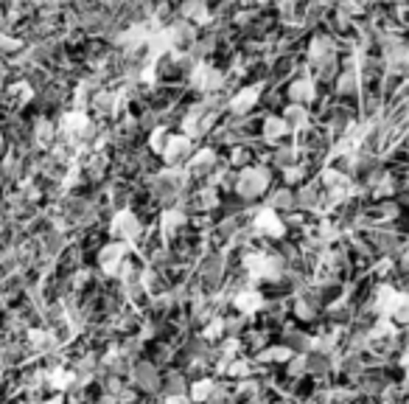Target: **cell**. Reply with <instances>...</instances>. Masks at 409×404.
<instances>
[{
  "label": "cell",
  "mask_w": 409,
  "mask_h": 404,
  "mask_svg": "<svg viewBox=\"0 0 409 404\" xmlns=\"http://www.w3.org/2000/svg\"><path fill=\"white\" fill-rule=\"evenodd\" d=\"M269 188V171L264 166H247L236 177V194L241 199H255Z\"/></svg>",
  "instance_id": "1"
},
{
  "label": "cell",
  "mask_w": 409,
  "mask_h": 404,
  "mask_svg": "<svg viewBox=\"0 0 409 404\" xmlns=\"http://www.w3.org/2000/svg\"><path fill=\"white\" fill-rule=\"evenodd\" d=\"M140 233H143V225H140V219H137L132 211H118V214L112 217V222H110V236H112V242L129 245V242L140 239Z\"/></svg>",
  "instance_id": "2"
},
{
  "label": "cell",
  "mask_w": 409,
  "mask_h": 404,
  "mask_svg": "<svg viewBox=\"0 0 409 404\" xmlns=\"http://www.w3.org/2000/svg\"><path fill=\"white\" fill-rule=\"evenodd\" d=\"M188 79L199 93H219V90H225V82H228V76L211 65H196Z\"/></svg>",
  "instance_id": "3"
},
{
  "label": "cell",
  "mask_w": 409,
  "mask_h": 404,
  "mask_svg": "<svg viewBox=\"0 0 409 404\" xmlns=\"http://www.w3.org/2000/svg\"><path fill=\"white\" fill-rule=\"evenodd\" d=\"M126 256H129V247H126V245L110 242V245H104V247L98 250V270H101L104 275H118L121 267H124V261H126Z\"/></svg>",
  "instance_id": "4"
},
{
  "label": "cell",
  "mask_w": 409,
  "mask_h": 404,
  "mask_svg": "<svg viewBox=\"0 0 409 404\" xmlns=\"http://www.w3.org/2000/svg\"><path fill=\"white\" fill-rule=\"evenodd\" d=\"M191 154H193L191 138H188V135H171V140H168V146H165V152H163V160H165L168 168H179L182 163L191 160Z\"/></svg>",
  "instance_id": "5"
},
{
  "label": "cell",
  "mask_w": 409,
  "mask_h": 404,
  "mask_svg": "<svg viewBox=\"0 0 409 404\" xmlns=\"http://www.w3.org/2000/svg\"><path fill=\"white\" fill-rule=\"evenodd\" d=\"M253 228H255V233L269 236V239H281V236H286V225H283V219H281L275 211H269V208H261V211H258V217L253 219Z\"/></svg>",
  "instance_id": "6"
},
{
  "label": "cell",
  "mask_w": 409,
  "mask_h": 404,
  "mask_svg": "<svg viewBox=\"0 0 409 404\" xmlns=\"http://www.w3.org/2000/svg\"><path fill=\"white\" fill-rule=\"evenodd\" d=\"M258 99H261V85H250V87L239 90V93L230 99V113H233V115H247V113L255 107Z\"/></svg>",
  "instance_id": "7"
},
{
  "label": "cell",
  "mask_w": 409,
  "mask_h": 404,
  "mask_svg": "<svg viewBox=\"0 0 409 404\" xmlns=\"http://www.w3.org/2000/svg\"><path fill=\"white\" fill-rule=\"evenodd\" d=\"M261 306H264V298H261V292H255V289H239V292L233 295V309H236L241 317L255 315Z\"/></svg>",
  "instance_id": "8"
},
{
  "label": "cell",
  "mask_w": 409,
  "mask_h": 404,
  "mask_svg": "<svg viewBox=\"0 0 409 404\" xmlns=\"http://www.w3.org/2000/svg\"><path fill=\"white\" fill-rule=\"evenodd\" d=\"M191 177H211V171L216 168V154L211 149H202L196 154H191V160L185 163Z\"/></svg>",
  "instance_id": "9"
},
{
  "label": "cell",
  "mask_w": 409,
  "mask_h": 404,
  "mask_svg": "<svg viewBox=\"0 0 409 404\" xmlns=\"http://www.w3.org/2000/svg\"><path fill=\"white\" fill-rule=\"evenodd\" d=\"M132 379H135V384H137L140 390H146V393H151V390L160 387V373H157V368H154L151 362H137V365L132 368Z\"/></svg>",
  "instance_id": "10"
},
{
  "label": "cell",
  "mask_w": 409,
  "mask_h": 404,
  "mask_svg": "<svg viewBox=\"0 0 409 404\" xmlns=\"http://www.w3.org/2000/svg\"><path fill=\"white\" fill-rule=\"evenodd\" d=\"M289 99H292V104H297V107H306V104H311V101L317 99L314 82H311L308 76H300V79H295V82L289 85Z\"/></svg>",
  "instance_id": "11"
},
{
  "label": "cell",
  "mask_w": 409,
  "mask_h": 404,
  "mask_svg": "<svg viewBox=\"0 0 409 404\" xmlns=\"http://www.w3.org/2000/svg\"><path fill=\"white\" fill-rule=\"evenodd\" d=\"M31 135H34V143H37L40 149H51V146L57 143V124H54L51 118H37Z\"/></svg>",
  "instance_id": "12"
},
{
  "label": "cell",
  "mask_w": 409,
  "mask_h": 404,
  "mask_svg": "<svg viewBox=\"0 0 409 404\" xmlns=\"http://www.w3.org/2000/svg\"><path fill=\"white\" fill-rule=\"evenodd\" d=\"M29 345H31L34 354H51L59 345V340L54 337L51 329H31L29 331Z\"/></svg>",
  "instance_id": "13"
},
{
  "label": "cell",
  "mask_w": 409,
  "mask_h": 404,
  "mask_svg": "<svg viewBox=\"0 0 409 404\" xmlns=\"http://www.w3.org/2000/svg\"><path fill=\"white\" fill-rule=\"evenodd\" d=\"M261 135H264L269 143H278V146H281V143H283L292 132H289V127H286V121H283V118H278V115H267Z\"/></svg>",
  "instance_id": "14"
},
{
  "label": "cell",
  "mask_w": 409,
  "mask_h": 404,
  "mask_svg": "<svg viewBox=\"0 0 409 404\" xmlns=\"http://www.w3.org/2000/svg\"><path fill=\"white\" fill-rule=\"evenodd\" d=\"M185 225H188V214L179 211V208H168V211L160 217V231H163V236H174V233H179Z\"/></svg>",
  "instance_id": "15"
},
{
  "label": "cell",
  "mask_w": 409,
  "mask_h": 404,
  "mask_svg": "<svg viewBox=\"0 0 409 404\" xmlns=\"http://www.w3.org/2000/svg\"><path fill=\"white\" fill-rule=\"evenodd\" d=\"M281 118L286 121L289 132H306V127H308V110L306 107H297V104H289Z\"/></svg>",
  "instance_id": "16"
},
{
  "label": "cell",
  "mask_w": 409,
  "mask_h": 404,
  "mask_svg": "<svg viewBox=\"0 0 409 404\" xmlns=\"http://www.w3.org/2000/svg\"><path fill=\"white\" fill-rule=\"evenodd\" d=\"M387 317H389L392 323H398V326H409V295H406V292H398V295H395V301H392Z\"/></svg>",
  "instance_id": "17"
},
{
  "label": "cell",
  "mask_w": 409,
  "mask_h": 404,
  "mask_svg": "<svg viewBox=\"0 0 409 404\" xmlns=\"http://www.w3.org/2000/svg\"><path fill=\"white\" fill-rule=\"evenodd\" d=\"M214 393H216V382L214 379H196L193 384H191V401L193 404H204V401H211L214 398Z\"/></svg>",
  "instance_id": "18"
},
{
  "label": "cell",
  "mask_w": 409,
  "mask_h": 404,
  "mask_svg": "<svg viewBox=\"0 0 409 404\" xmlns=\"http://www.w3.org/2000/svg\"><path fill=\"white\" fill-rule=\"evenodd\" d=\"M182 17H185V23H191V26H202V23L211 20V9L204 6V3H185V6H182Z\"/></svg>",
  "instance_id": "19"
},
{
  "label": "cell",
  "mask_w": 409,
  "mask_h": 404,
  "mask_svg": "<svg viewBox=\"0 0 409 404\" xmlns=\"http://www.w3.org/2000/svg\"><path fill=\"white\" fill-rule=\"evenodd\" d=\"M269 211H292L295 208V194L289 191V188H281V191H275L272 196H269V205H267Z\"/></svg>",
  "instance_id": "20"
},
{
  "label": "cell",
  "mask_w": 409,
  "mask_h": 404,
  "mask_svg": "<svg viewBox=\"0 0 409 404\" xmlns=\"http://www.w3.org/2000/svg\"><path fill=\"white\" fill-rule=\"evenodd\" d=\"M292 356H295V351H292L289 345H281V348L275 345V348H267V351L261 354V362H269V365L278 362V365H283V362H289Z\"/></svg>",
  "instance_id": "21"
},
{
  "label": "cell",
  "mask_w": 409,
  "mask_h": 404,
  "mask_svg": "<svg viewBox=\"0 0 409 404\" xmlns=\"http://www.w3.org/2000/svg\"><path fill=\"white\" fill-rule=\"evenodd\" d=\"M168 140H171L168 129H154V132L149 135V146H151V152H154V154H160V157H163V152H165Z\"/></svg>",
  "instance_id": "22"
},
{
  "label": "cell",
  "mask_w": 409,
  "mask_h": 404,
  "mask_svg": "<svg viewBox=\"0 0 409 404\" xmlns=\"http://www.w3.org/2000/svg\"><path fill=\"white\" fill-rule=\"evenodd\" d=\"M406 354H409V351H406Z\"/></svg>",
  "instance_id": "23"
}]
</instances>
